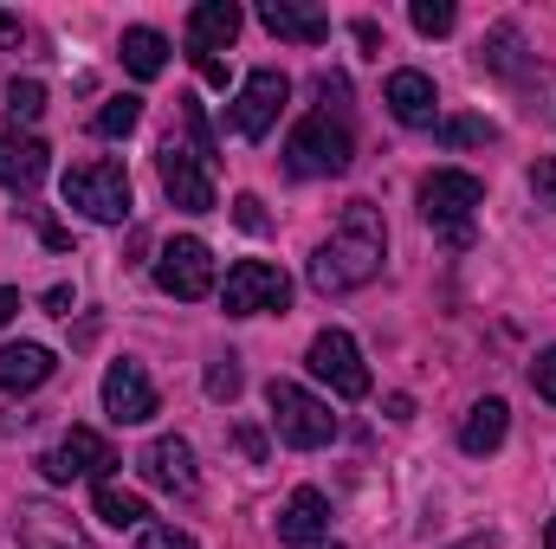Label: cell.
Here are the masks:
<instances>
[{"mask_svg":"<svg viewBox=\"0 0 556 549\" xmlns=\"http://www.w3.org/2000/svg\"><path fill=\"white\" fill-rule=\"evenodd\" d=\"M46 310H59V317H72V291L59 284V291H46Z\"/></svg>","mask_w":556,"mask_h":549,"instance_id":"obj_37","label":"cell"},{"mask_svg":"<svg viewBox=\"0 0 556 549\" xmlns=\"http://www.w3.org/2000/svg\"><path fill=\"white\" fill-rule=\"evenodd\" d=\"M382 259H389V227H382V214H376L369 201H350V207H343V227L311 253V284H317L324 297H343V291H356V284H369V278L382 272Z\"/></svg>","mask_w":556,"mask_h":549,"instance_id":"obj_1","label":"cell"},{"mask_svg":"<svg viewBox=\"0 0 556 549\" xmlns=\"http://www.w3.org/2000/svg\"><path fill=\"white\" fill-rule=\"evenodd\" d=\"M479 207H485V181L466 175V168H433V175L420 181V220H427L433 233H446L453 246L472 240V214H479Z\"/></svg>","mask_w":556,"mask_h":549,"instance_id":"obj_2","label":"cell"},{"mask_svg":"<svg viewBox=\"0 0 556 549\" xmlns=\"http://www.w3.org/2000/svg\"><path fill=\"white\" fill-rule=\"evenodd\" d=\"M453 549H498V537H492V531H479V537H466V544H453Z\"/></svg>","mask_w":556,"mask_h":549,"instance_id":"obj_40","label":"cell"},{"mask_svg":"<svg viewBox=\"0 0 556 549\" xmlns=\"http://www.w3.org/2000/svg\"><path fill=\"white\" fill-rule=\"evenodd\" d=\"M155 284H162L168 297H181V304H194V297H207V291H220V278H214V253H207V240H194V233H181V240H168V246H162V259H155Z\"/></svg>","mask_w":556,"mask_h":549,"instance_id":"obj_9","label":"cell"},{"mask_svg":"<svg viewBox=\"0 0 556 549\" xmlns=\"http://www.w3.org/2000/svg\"><path fill=\"white\" fill-rule=\"evenodd\" d=\"M479 59H485L492 72H505V78L525 72V59H518V26H492V39L479 46Z\"/></svg>","mask_w":556,"mask_h":549,"instance_id":"obj_25","label":"cell"},{"mask_svg":"<svg viewBox=\"0 0 556 549\" xmlns=\"http://www.w3.org/2000/svg\"><path fill=\"white\" fill-rule=\"evenodd\" d=\"M408 20H415V33H427V39H440V33H453V0H415L408 7Z\"/></svg>","mask_w":556,"mask_h":549,"instance_id":"obj_28","label":"cell"},{"mask_svg":"<svg viewBox=\"0 0 556 549\" xmlns=\"http://www.w3.org/2000/svg\"><path fill=\"white\" fill-rule=\"evenodd\" d=\"M266 408H273L278 439L298 446V452H317V446L337 439V413H330V401H317V395L298 388V382H273V388H266Z\"/></svg>","mask_w":556,"mask_h":549,"instance_id":"obj_5","label":"cell"},{"mask_svg":"<svg viewBox=\"0 0 556 549\" xmlns=\"http://www.w3.org/2000/svg\"><path fill=\"white\" fill-rule=\"evenodd\" d=\"M440 142L446 149H479V142H498V130L485 117H453V124H440Z\"/></svg>","mask_w":556,"mask_h":549,"instance_id":"obj_27","label":"cell"},{"mask_svg":"<svg viewBox=\"0 0 556 549\" xmlns=\"http://www.w3.org/2000/svg\"><path fill=\"white\" fill-rule=\"evenodd\" d=\"M137 124H142V98H111V104L91 117V130H98V137H130Z\"/></svg>","mask_w":556,"mask_h":549,"instance_id":"obj_24","label":"cell"},{"mask_svg":"<svg viewBox=\"0 0 556 549\" xmlns=\"http://www.w3.org/2000/svg\"><path fill=\"white\" fill-rule=\"evenodd\" d=\"M137 465H142V485H155V491H168V498H194V485H201V472H194V446H188L181 433L149 439Z\"/></svg>","mask_w":556,"mask_h":549,"instance_id":"obj_12","label":"cell"},{"mask_svg":"<svg viewBox=\"0 0 556 549\" xmlns=\"http://www.w3.org/2000/svg\"><path fill=\"white\" fill-rule=\"evenodd\" d=\"M98 518H104L111 531H142V524H149V505H142V491H130V485L98 478Z\"/></svg>","mask_w":556,"mask_h":549,"instance_id":"obj_22","label":"cell"},{"mask_svg":"<svg viewBox=\"0 0 556 549\" xmlns=\"http://www.w3.org/2000/svg\"><path fill=\"white\" fill-rule=\"evenodd\" d=\"M240 26H247V13H240L233 0H201V7L188 13V46H194V59L227 52V46L240 39Z\"/></svg>","mask_w":556,"mask_h":549,"instance_id":"obj_17","label":"cell"},{"mask_svg":"<svg viewBox=\"0 0 556 549\" xmlns=\"http://www.w3.org/2000/svg\"><path fill=\"white\" fill-rule=\"evenodd\" d=\"M0 46H20V20L13 13H0Z\"/></svg>","mask_w":556,"mask_h":549,"instance_id":"obj_38","label":"cell"},{"mask_svg":"<svg viewBox=\"0 0 556 549\" xmlns=\"http://www.w3.org/2000/svg\"><path fill=\"white\" fill-rule=\"evenodd\" d=\"M382 104H389V117H395V124H408V130H433V124H440V91H433V78L415 72V65L389 72Z\"/></svg>","mask_w":556,"mask_h":549,"instance_id":"obj_14","label":"cell"},{"mask_svg":"<svg viewBox=\"0 0 556 549\" xmlns=\"http://www.w3.org/2000/svg\"><path fill=\"white\" fill-rule=\"evenodd\" d=\"M39 111H46V85L13 78V85H7V117H13V124H39Z\"/></svg>","mask_w":556,"mask_h":549,"instance_id":"obj_26","label":"cell"},{"mask_svg":"<svg viewBox=\"0 0 556 549\" xmlns=\"http://www.w3.org/2000/svg\"><path fill=\"white\" fill-rule=\"evenodd\" d=\"M155 382L142 375V362H111L104 369V413L117 420V426H142V420H155Z\"/></svg>","mask_w":556,"mask_h":549,"instance_id":"obj_13","label":"cell"},{"mask_svg":"<svg viewBox=\"0 0 556 549\" xmlns=\"http://www.w3.org/2000/svg\"><path fill=\"white\" fill-rule=\"evenodd\" d=\"M350 155H356L350 124H343V117H330V111H311V117L285 137V168H291V175H304V181H330V175H343V168H350Z\"/></svg>","mask_w":556,"mask_h":549,"instance_id":"obj_3","label":"cell"},{"mask_svg":"<svg viewBox=\"0 0 556 549\" xmlns=\"http://www.w3.org/2000/svg\"><path fill=\"white\" fill-rule=\"evenodd\" d=\"M531 388H538V395L556 408V349H544V356L531 362Z\"/></svg>","mask_w":556,"mask_h":549,"instance_id":"obj_31","label":"cell"},{"mask_svg":"<svg viewBox=\"0 0 556 549\" xmlns=\"http://www.w3.org/2000/svg\"><path fill=\"white\" fill-rule=\"evenodd\" d=\"M350 33H356V46H363V52H382V33H376V20H356Z\"/></svg>","mask_w":556,"mask_h":549,"instance_id":"obj_34","label":"cell"},{"mask_svg":"<svg viewBox=\"0 0 556 549\" xmlns=\"http://www.w3.org/2000/svg\"><path fill=\"white\" fill-rule=\"evenodd\" d=\"M260 26L273 39H291V46H324L330 39V20L317 7H298V0H266L260 7Z\"/></svg>","mask_w":556,"mask_h":549,"instance_id":"obj_20","label":"cell"},{"mask_svg":"<svg viewBox=\"0 0 556 549\" xmlns=\"http://www.w3.org/2000/svg\"><path fill=\"white\" fill-rule=\"evenodd\" d=\"M155 168H162V188H168V201L181 214H214V175H207V162L194 149H181V142L168 137L155 149Z\"/></svg>","mask_w":556,"mask_h":549,"instance_id":"obj_10","label":"cell"},{"mask_svg":"<svg viewBox=\"0 0 556 549\" xmlns=\"http://www.w3.org/2000/svg\"><path fill=\"white\" fill-rule=\"evenodd\" d=\"M240 388H247V375H240V362H233V356H220V362L207 369V395H214V401H233Z\"/></svg>","mask_w":556,"mask_h":549,"instance_id":"obj_29","label":"cell"},{"mask_svg":"<svg viewBox=\"0 0 556 549\" xmlns=\"http://www.w3.org/2000/svg\"><path fill=\"white\" fill-rule=\"evenodd\" d=\"M194 65H201V78H207V85H227V65H220V59H194Z\"/></svg>","mask_w":556,"mask_h":549,"instance_id":"obj_36","label":"cell"},{"mask_svg":"<svg viewBox=\"0 0 556 549\" xmlns=\"http://www.w3.org/2000/svg\"><path fill=\"white\" fill-rule=\"evenodd\" d=\"M65 207H78L98 227H124L130 220V175H124V162H78L65 175Z\"/></svg>","mask_w":556,"mask_h":549,"instance_id":"obj_4","label":"cell"},{"mask_svg":"<svg viewBox=\"0 0 556 549\" xmlns=\"http://www.w3.org/2000/svg\"><path fill=\"white\" fill-rule=\"evenodd\" d=\"M304 362H311L317 382H330L337 401H363V395H369V369H363V349H356L350 330H317Z\"/></svg>","mask_w":556,"mask_h":549,"instance_id":"obj_6","label":"cell"},{"mask_svg":"<svg viewBox=\"0 0 556 549\" xmlns=\"http://www.w3.org/2000/svg\"><path fill=\"white\" fill-rule=\"evenodd\" d=\"M324 531H330V498H324L317 485H298V491L285 498V511H278V544L285 549H317Z\"/></svg>","mask_w":556,"mask_h":549,"instance_id":"obj_15","label":"cell"},{"mask_svg":"<svg viewBox=\"0 0 556 549\" xmlns=\"http://www.w3.org/2000/svg\"><path fill=\"white\" fill-rule=\"evenodd\" d=\"M285 98H291V78H285L278 65H260V72H247V85H240V98H233V111H227L233 137H247V142L273 137L278 111H285Z\"/></svg>","mask_w":556,"mask_h":549,"instance_id":"obj_8","label":"cell"},{"mask_svg":"<svg viewBox=\"0 0 556 549\" xmlns=\"http://www.w3.org/2000/svg\"><path fill=\"white\" fill-rule=\"evenodd\" d=\"M117 52H124V65H130V78H162V65H168V39H162L155 26H130Z\"/></svg>","mask_w":556,"mask_h":549,"instance_id":"obj_23","label":"cell"},{"mask_svg":"<svg viewBox=\"0 0 556 549\" xmlns=\"http://www.w3.org/2000/svg\"><path fill=\"white\" fill-rule=\"evenodd\" d=\"M505 426H511V408H505L498 395L472 401V413H466V426H459V452H472V459L498 452V446H505Z\"/></svg>","mask_w":556,"mask_h":549,"instance_id":"obj_21","label":"cell"},{"mask_svg":"<svg viewBox=\"0 0 556 549\" xmlns=\"http://www.w3.org/2000/svg\"><path fill=\"white\" fill-rule=\"evenodd\" d=\"M52 349L46 343H7L0 349V395H33V388H46L52 382Z\"/></svg>","mask_w":556,"mask_h":549,"instance_id":"obj_19","label":"cell"},{"mask_svg":"<svg viewBox=\"0 0 556 549\" xmlns=\"http://www.w3.org/2000/svg\"><path fill=\"white\" fill-rule=\"evenodd\" d=\"M13 310H20V291H13V284H0V323H7Z\"/></svg>","mask_w":556,"mask_h":549,"instance_id":"obj_39","label":"cell"},{"mask_svg":"<svg viewBox=\"0 0 556 549\" xmlns=\"http://www.w3.org/2000/svg\"><path fill=\"white\" fill-rule=\"evenodd\" d=\"M220 304L227 317H266V310H285L291 304V278L278 272L273 259H240L227 284H220Z\"/></svg>","mask_w":556,"mask_h":549,"instance_id":"obj_7","label":"cell"},{"mask_svg":"<svg viewBox=\"0 0 556 549\" xmlns=\"http://www.w3.org/2000/svg\"><path fill=\"white\" fill-rule=\"evenodd\" d=\"M13 531H20V549H91L85 531H78L65 511H52V505H39V498L13 511Z\"/></svg>","mask_w":556,"mask_h":549,"instance_id":"obj_16","label":"cell"},{"mask_svg":"<svg viewBox=\"0 0 556 549\" xmlns=\"http://www.w3.org/2000/svg\"><path fill=\"white\" fill-rule=\"evenodd\" d=\"M544 549H556V518H551V524H544Z\"/></svg>","mask_w":556,"mask_h":549,"instance_id":"obj_41","label":"cell"},{"mask_svg":"<svg viewBox=\"0 0 556 549\" xmlns=\"http://www.w3.org/2000/svg\"><path fill=\"white\" fill-rule=\"evenodd\" d=\"M240 452H247V459H266V439H260L253 426H240Z\"/></svg>","mask_w":556,"mask_h":549,"instance_id":"obj_35","label":"cell"},{"mask_svg":"<svg viewBox=\"0 0 556 549\" xmlns=\"http://www.w3.org/2000/svg\"><path fill=\"white\" fill-rule=\"evenodd\" d=\"M46 162H52V149L39 137H20V130H7L0 137V188H13V194H33L39 181H46Z\"/></svg>","mask_w":556,"mask_h":549,"instance_id":"obj_18","label":"cell"},{"mask_svg":"<svg viewBox=\"0 0 556 549\" xmlns=\"http://www.w3.org/2000/svg\"><path fill=\"white\" fill-rule=\"evenodd\" d=\"M531 188H538V201H551V207H556V162H551V155L531 168Z\"/></svg>","mask_w":556,"mask_h":549,"instance_id":"obj_33","label":"cell"},{"mask_svg":"<svg viewBox=\"0 0 556 549\" xmlns=\"http://www.w3.org/2000/svg\"><path fill=\"white\" fill-rule=\"evenodd\" d=\"M233 220H240L247 233H266V201H260V194H240V201H233Z\"/></svg>","mask_w":556,"mask_h":549,"instance_id":"obj_32","label":"cell"},{"mask_svg":"<svg viewBox=\"0 0 556 549\" xmlns=\"http://www.w3.org/2000/svg\"><path fill=\"white\" fill-rule=\"evenodd\" d=\"M137 549H194V537H188V531H175V524H142Z\"/></svg>","mask_w":556,"mask_h":549,"instance_id":"obj_30","label":"cell"},{"mask_svg":"<svg viewBox=\"0 0 556 549\" xmlns=\"http://www.w3.org/2000/svg\"><path fill=\"white\" fill-rule=\"evenodd\" d=\"M117 465V452H111V439L104 433H91V426H72L46 459H39V472L52 478V485H72V478H104Z\"/></svg>","mask_w":556,"mask_h":549,"instance_id":"obj_11","label":"cell"}]
</instances>
